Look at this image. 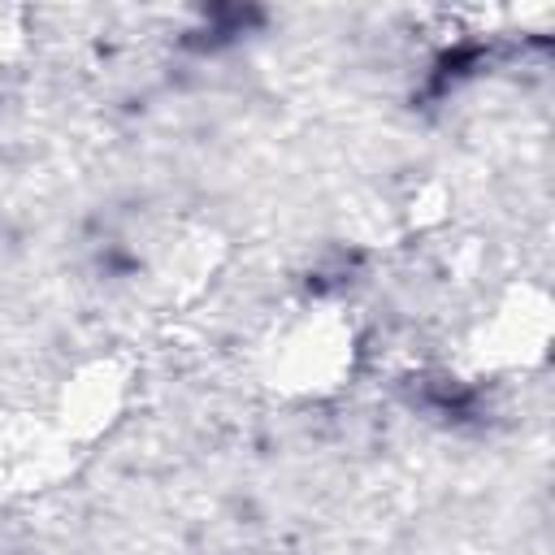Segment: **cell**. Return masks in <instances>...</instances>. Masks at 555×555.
<instances>
[{"label":"cell","instance_id":"cell-1","mask_svg":"<svg viewBox=\"0 0 555 555\" xmlns=\"http://www.w3.org/2000/svg\"><path fill=\"white\" fill-rule=\"evenodd\" d=\"M360 338L356 321L338 304L291 308L260 343V377L278 395L321 399L334 395L356 373Z\"/></svg>","mask_w":555,"mask_h":555},{"label":"cell","instance_id":"cell-2","mask_svg":"<svg viewBox=\"0 0 555 555\" xmlns=\"http://www.w3.org/2000/svg\"><path fill=\"white\" fill-rule=\"evenodd\" d=\"M13 43H17V26H13V13H0V65L9 61Z\"/></svg>","mask_w":555,"mask_h":555},{"label":"cell","instance_id":"cell-3","mask_svg":"<svg viewBox=\"0 0 555 555\" xmlns=\"http://www.w3.org/2000/svg\"><path fill=\"white\" fill-rule=\"evenodd\" d=\"M269 555H273V551H269Z\"/></svg>","mask_w":555,"mask_h":555}]
</instances>
